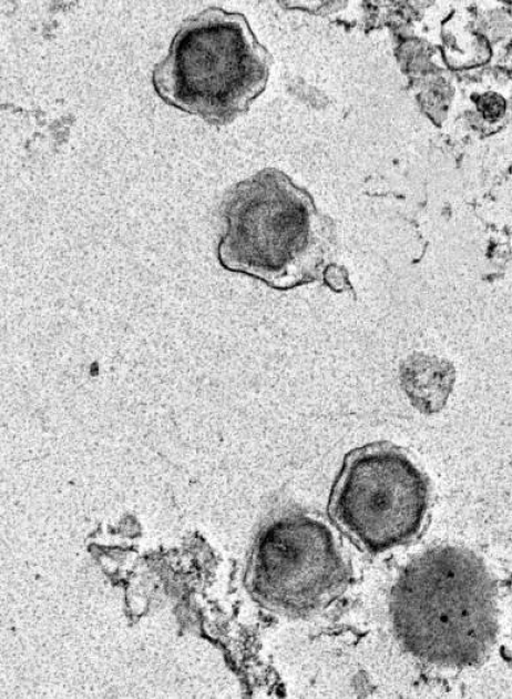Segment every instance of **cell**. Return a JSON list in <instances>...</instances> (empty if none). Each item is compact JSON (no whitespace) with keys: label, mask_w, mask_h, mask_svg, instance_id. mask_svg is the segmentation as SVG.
Segmentation results:
<instances>
[{"label":"cell","mask_w":512,"mask_h":699,"mask_svg":"<svg viewBox=\"0 0 512 699\" xmlns=\"http://www.w3.org/2000/svg\"><path fill=\"white\" fill-rule=\"evenodd\" d=\"M493 579L472 551L426 550L409 561L390 594L395 634L416 658L461 668L482 660L496 634Z\"/></svg>","instance_id":"cell-1"},{"label":"cell","mask_w":512,"mask_h":699,"mask_svg":"<svg viewBox=\"0 0 512 699\" xmlns=\"http://www.w3.org/2000/svg\"><path fill=\"white\" fill-rule=\"evenodd\" d=\"M221 265L287 291L321 278L331 245L329 221L284 172L264 169L235 184L221 204Z\"/></svg>","instance_id":"cell-2"},{"label":"cell","mask_w":512,"mask_h":699,"mask_svg":"<svg viewBox=\"0 0 512 699\" xmlns=\"http://www.w3.org/2000/svg\"><path fill=\"white\" fill-rule=\"evenodd\" d=\"M269 67L270 54L245 16L209 7L182 22L153 68L152 84L166 104L224 125L264 91Z\"/></svg>","instance_id":"cell-3"},{"label":"cell","mask_w":512,"mask_h":699,"mask_svg":"<svg viewBox=\"0 0 512 699\" xmlns=\"http://www.w3.org/2000/svg\"><path fill=\"white\" fill-rule=\"evenodd\" d=\"M429 497L428 480L417 465L395 445L377 442L346 455L328 513L356 545L379 554L420 533Z\"/></svg>","instance_id":"cell-4"},{"label":"cell","mask_w":512,"mask_h":699,"mask_svg":"<svg viewBox=\"0 0 512 699\" xmlns=\"http://www.w3.org/2000/svg\"><path fill=\"white\" fill-rule=\"evenodd\" d=\"M250 579L253 592L266 607L304 616L339 595L348 567L326 524L290 510L273 517L259 531Z\"/></svg>","instance_id":"cell-5"},{"label":"cell","mask_w":512,"mask_h":699,"mask_svg":"<svg viewBox=\"0 0 512 699\" xmlns=\"http://www.w3.org/2000/svg\"><path fill=\"white\" fill-rule=\"evenodd\" d=\"M400 379L412 405L430 414L443 406L453 382V368L442 359L416 354L403 362Z\"/></svg>","instance_id":"cell-6"}]
</instances>
